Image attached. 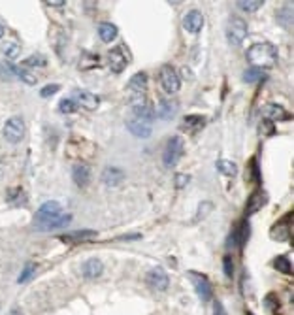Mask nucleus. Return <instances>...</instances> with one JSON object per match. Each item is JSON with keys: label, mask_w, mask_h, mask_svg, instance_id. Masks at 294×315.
<instances>
[{"label": "nucleus", "mask_w": 294, "mask_h": 315, "mask_svg": "<svg viewBox=\"0 0 294 315\" xmlns=\"http://www.w3.org/2000/svg\"><path fill=\"white\" fill-rule=\"evenodd\" d=\"M247 61H249L253 68H272L277 63V49L275 45L268 42H260V44L251 45L247 49Z\"/></svg>", "instance_id": "1"}, {"label": "nucleus", "mask_w": 294, "mask_h": 315, "mask_svg": "<svg viewBox=\"0 0 294 315\" xmlns=\"http://www.w3.org/2000/svg\"><path fill=\"white\" fill-rule=\"evenodd\" d=\"M185 153V141L181 136H172L168 140L166 148H164V153H162V162L166 168H173L179 162V159Z\"/></svg>", "instance_id": "2"}, {"label": "nucleus", "mask_w": 294, "mask_h": 315, "mask_svg": "<svg viewBox=\"0 0 294 315\" xmlns=\"http://www.w3.org/2000/svg\"><path fill=\"white\" fill-rule=\"evenodd\" d=\"M247 33H249L247 23H245L242 17H232V19L228 21V25H226V40H228L232 45L242 44L243 40L247 38Z\"/></svg>", "instance_id": "3"}, {"label": "nucleus", "mask_w": 294, "mask_h": 315, "mask_svg": "<svg viewBox=\"0 0 294 315\" xmlns=\"http://www.w3.org/2000/svg\"><path fill=\"white\" fill-rule=\"evenodd\" d=\"M130 109H132L134 117H143V119H151V121H153L155 108L151 106L149 98H147L143 93L130 97Z\"/></svg>", "instance_id": "4"}, {"label": "nucleus", "mask_w": 294, "mask_h": 315, "mask_svg": "<svg viewBox=\"0 0 294 315\" xmlns=\"http://www.w3.org/2000/svg\"><path fill=\"white\" fill-rule=\"evenodd\" d=\"M160 85H162V89L166 91V93H170V95H173V93H178L179 87H181V79H179V74L175 72V68L170 65L162 66L160 68Z\"/></svg>", "instance_id": "5"}, {"label": "nucleus", "mask_w": 294, "mask_h": 315, "mask_svg": "<svg viewBox=\"0 0 294 315\" xmlns=\"http://www.w3.org/2000/svg\"><path fill=\"white\" fill-rule=\"evenodd\" d=\"M4 136H6L8 141L12 144H19L25 136V123L21 117H12L8 119L6 125H4Z\"/></svg>", "instance_id": "6"}, {"label": "nucleus", "mask_w": 294, "mask_h": 315, "mask_svg": "<svg viewBox=\"0 0 294 315\" xmlns=\"http://www.w3.org/2000/svg\"><path fill=\"white\" fill-rule=\"evenodd\" d=\"M127 129L136 136V138H149L153 132V121L143 119V117H132L127 121Z\"/></svg>", "instance_id": "7"}, {"label": "nucleus", "mask_w": 294, "mask_h": 315, "mask_svg": "<svg viewBox=\"0 0 294 315\" xmlns=\"http://www.w3.org/2000/svg\"><path fill=\"white\" fill-rule=\"evenodd\" d=\"M191 279L194 283V289L198 293L200 300L202 302H210L211 298H213V289H211V283L210 279L202 274H196V272H191Z\"/></svg>", "instance_id": "8"}, {"label": "nucleus", "mask_w": 294, "mask_h": 315, "mask_svg": "<svg viewBox=\"0 0 294 315\" xmlns=\"http://www.w3.org/2000/svg\"><path fill=\"white\" fill-rule=\"evenodd\" d=\"M61 215H64L63 206H61L58 202H55V200H49V202H44V204L40 206L34 221H49V219H57V217H61Z\"/></svg>", "instance_id": "9"}, {"label": "nucleus", "mask_w": 294, "mask_h": 315, "mask_svg": "<svg viewBox=\"0 0 294 315\" xmlns=\"http://www.w3.org/2000/svg\"><path fill=\"white\" fill-rule=\"evenodd\" d=\"M145 281H147V285L153 287V289L166 291L168 285H170V277H168V274L162 270V268H153V270H149Z\"/></svg>", "instance_id": "10"}, {"label": "nucleus", "mask_w": 294, "mask_h": 315, "mask_svg": "<svg viewBox=\"0 0 294 315\" xmlns=\"http://www.w3.org/2000/svg\"><path fill=\"white\" fill-rule=\"evenodd\" d=\"M128 65V53L125 51V47H115V49H111L109 51V68L111 72H123L127 68Z\"/></svg>", "instance_id": "11"}, {"label": "nucleus", "mask_w": 294, "mask_h": 315, "mask_svg": "<svg viewBox=\"0 0 294 315\" xmlns=\"http://www.w3.org/2000/svg\"><path fill=\"white\" fill-rule=\"evenodd\" d=\"M262 116L266 121L274 123V121H288L290 116H288V111L283 106L279 104H266L262 108Z\"/></svg>", "instance_id": "12"}, {"label": "nucleus", "mask_w": 294, "mask_h": 315, "mask_svg": "<svg viewBox=\"0 0 294 315\" xmlns=\"http://www.w3.org/2000/svg\"><path fill=\"white\" fill-rule=\"evenodd\" d=\"M183 26H185L187 33H191V34L200 33L202 26H204V15H202L198 10H191V12L183 17Z\"/></svg>", "instance_id": "13"}, {"label": "nucleus", "mask_w": 294, "mask_h": 315, "mask_svg": "<svg viewBox=\"0 0 294 315\" xmlns=\"http://www.w3.org/2000/svg\"><path fill=\"white\" fill-rule=\"evenodd\" d=\"M102 181L108 187H119L125 181V172L117 166H108L102 172Z\"/></svg>", "instance_id": "14"}, {"label": "nucleus", "mask_w": 294, "mask_h": 315, "mask_svg": "<svg viewBox=\"0 0 294 315\" xmlns=\"http://www.w3.org/2000/svg\"><path fill=\"white\" fill-rule=\"evenodd\" d=\"M72 221V215H61L57 219H49V221H34V226L38 231H55V228H61V226H66Z\"/></svg>", "instance_id": "15"}, {"label": "nucleus", "mask_w": 294, "mask_h": 315, "mask_svg": "<svg viewBox=\"0 0 294 315\" xmlns=\"http://www.w3.org/2000/svg\"><path fill=\"white\" fill-rule=\"evenodd\" d=\"M155 113H157V117L162 119V121H170V119L178 113V102H172V100H160V102L157 104Z\"/></svg>", "instance_id": "16"}, {"label": "nucleus", "mask_w": 294, "mask_h": 315, "mask_svg": "<svg viewBox=\"0 0 294 315\" xmlns=\"http://www.w3.org/2000/svg\"><path fill=\"white\" fill-rule=\"evenodd\" d=\"M72 180L76 181L77 187H87L91 181V168L83 162H79L72 168Z\"/></svg>", "instance_id": "17"}, {"label": "nucleus", "mask_w": 294, "mask_h": 315, "mask_svg": "<svg viewBox=\"0 0 294 315\" xmlns=\"http://www.w3.org/2000/svg\"><path fill=\"white\" fill-rule=\"evenodd\" d=\"M81 272H83V276L87 277V279H96V277H100L104 272L102 261H100V259H89V261H85Z\"/></svg>", "instance_id": "18"}, {"label": "nucleus", "mask_w": 294, "mask_h": 315, "mask_svg": "<svg viewBox=\"0 0 294 315\" xmlns=\"http://www.w3.org/2000/svg\"><path fill=\"white\" fill-rule=\"evenodd\" d=\"M74 100L77 102V106L81 104L87 109H95L100 104V98L96 97V95H93V93H87V91H76L74 93Z\"/></svg>", "instance_id": "19"}, {"label": "nucleus", "mask_w": 294, "mask_h": 315, "mask_svg": "<svg viewBox=\"0 0 294 315\" xmlns=\"http://www.w3.org/2000/svg\"><path fill=\"white\" fill-rule=\"evenodd\" d=\"M147 83H149V77H147L145 72H138V74H134V76L130 77V81H128V89L132 91L134 95H140V93H143V91L147 89Z\"/></svg>", "instance_id": "20"}, {"label": "nucleus", "mask_w": 294, "mask_h": 315, "mask_svg": "<svg viewBox=\"0 0 294 315\" xmlns=\"http://www.w3.org/2000/svg\"><path fill=\"white\" fill-rule=\"evenodd\" d=\"M96 236L98 234L95 231H76L61 236V240H64V242H93V240H96Z\"/></svg>", "instance_id": "21"}, {"label": "nucleus", "mask_w": 294, "mask_h": 315, "mask_svg": "<svg viewBox=\"0 0 294 315\" xmlns=\"http://www.w3.org/2000/svg\"><path fill=\"white\" fill-rule=\"evenodd\" d=\"M275 19H277V23L283 26V28H292V6L290 4H287V6H283L279 12H277V15H275Z\"/></svg>", "instance_id": "22"}, {"label": "nucleus", "mask_w": 294, "mask_h": 315, "mask_svg": "<svg viewBox=\"0 0 294 315\" xmlns=\"http://www.w3.org/2000/svg\"><path fill=\"white\" fill-rule=\"evenodd\" d=\"M98 34H100V38L104 40V42H113V40L117 38V26L113 25V23H100V26H98Z\"/></svg>", "instance_id": "23"}, {"label": "nucleus", "mask_w": 294, "mask_h": 315, "mask_svg": "<svg viewBox=\"0 0 294 315\" xmlns=\"http://www.w3.org/2000/svg\"><path fill=\"white\" fill-rule=\"evenodd\" d=\"M266 204V193H255L251 194L249 202H247V213H256L260 208Z\"/></svg>", "instance_id": "24"}, {"label": "nucleus", "mask_w": 294, "mask_h": 315, "mask_svg": "<svg viewBox=\"0 0 294 315\" xmlns=\"http://www.w3.org/2000/svg\"><path fill=\"white\" fill-rule=\"evenodd\" d=\"M217 170H219V172H221V174L228 176V178H234V176L238 174L236 162L226 161V159H221V161H217Z\"/></svg>", "instance_id": "25"}, {"label": "nucleus", "mask_w": 294, "mask_h": 315, "mask_svg": "<svg viewBox=\"0 0 294 315\" xmlns=\"http://www.w3.org/2000/svg\"><path fill=\"white\" fill-rule=\"evenodd\" d=\"M236 6L243 12H256L264 6V2L262 0H240V2H236Z\"/></svg>", "instance_id": "26"}, {"label": "nucleus", "mask_w": 294, "mask_h": 315, "mask_svg": "<svg viewBox=\"0 0 294 315\" xmlns=\"http://www.w3.org/2000/svg\"><path fill=\"white\" fill-rule=\"evenodd\" d=\"M274 266H275V270L283 272V274H290V272H292V264H290L287 255H279V257L274 261Z\"/></svg>", "instance_id": "27"}, {"label": "nucleus", "mask_w": 294, "mask_h": 315, "mask_svg": "<svg viewBox=\"0 0 294 315\" xmlns=\"http://www.w3.org/2000/svg\"><path fill=\"white\" fill-rule=\"evenodd\" d=\"M204 123L205 121L202 116H189L185 119V127L191 130V132H196V130H200L202 127H204Z\"/></svg>", "instance_id": "28"}, {"label": "nucleus", "mask_w": 294, "mask_h": 315, "mask_svg": "<svg viewBox=\"0 0 294 315\" xmlns=\"http://www.w3.org/2000/svg\"><path fill=\"white\" fill-rule=\"evenodd\" d=\"M76 109H77V102L74 98H63V100L58 102V111H61V113H66V116H68V113H74Z\"/></svg>", "instance_id": "29"}, {"label": "nucleus", "mask_w": 294, "mask_h": 315, "mask_svg": "<svg viewBox=\"0 0 294 315\" xmlns=\"http://www.w3.org/2000/svg\"><path fill=\"white\" fill-rule=\"evenodd\" d=\"M264 77V72L260 68H249V70L243 72V81H247V83H255L258 79H262Z\"/></svg>", "instance_id": "30"}, {"label": "nucleus", "mask_w": 294, "mask_h": 315, "mask_svg": "<svg viewBox=\"0 0 294 315\" xmlns=\"http://www.w3.org/2000/svg\"><path fill=\"white\" fill-rule=\"evenodd\" d=\"M34 272H36V266H34L32 263H28L25 266V270H23V274L19 276V279H17V281H19V283H26L32 276H34Z\"/></svg>", "instance_id": "31"}, {"label": "nucleus", "mask_w": 294, "mask_h": 315, "mask_svg": "<svg viewBox=\"0 0 294 315\" xmlns=\"http://www.w3.org/2000/svg\"><path fill=\"white\" fill-rule=\"evenodd\" d=\"M211 208H213V204L211 202H202L198 208V213H196V217H194V223H198L200 219H204L208 213L211 212Z\"/></svg>", "instance_id": "32"}, {"label": "nucleus", "mask_w": 294, "mask_h": 315, "mask_svg": "<svg viewBox=\"0 0 294 315\" xmlns=\"http://www.w3.org/2000/svg\"><path fill=\"white\" fill-rule=\"evenodd\" d=\"M17 77H21L28 85H36V81H38V77L34 76V74H31L28 70H17Z\"/></svg>", "instance_id": "33"}, {"label": "nucleus", "mask_w": 294, "mask_h": 315, "mask_svg": "<svg viewBox=\"0 0 294 315\" xmlns=\"http://www.w3.org/2000/svg\"><path fill=\"white\" fill-rule=\"evenodd\" d=\"M61 91V85L58 83H53V85H45L44 89L40 91V97L42 98H47V97H53L55 93H58Z\"/></svg>", "instance_id": "34"}, {"label": "nucleus", "mask_w": 294, "mask_h": 315, "mask_svg": "<svg viewBox=\"0 0 294 315\" xmlns=\"http://www.w3.org/2000/svg\"><path fill=\"white\" fill-rule=\"evenodd\" d=\"M47 61H45L42 55H32V57L25 59V66H45Z\"/></svg>", "instance_id": "35"}, {"label": "nucleus", "mask_w": 294, "mask_h": 315, "mask_svg": "<svg viewBox=\"0 0 294 315\" xmlns=\"http://www.w3.org/2000/svg\"><path fill=\"white\" fill-rule=\"evenodd\" d=\"M4 53H6L8 59H15L19 55V45L17 44H6L4 45Z\"/></svg>", "instance_id": "36"}, {"label": "nucleus", "mask_w": 294, "mask_h": 315, "mask_svg": "<svg viewBox=\"0 0 294 315\" xmlns=\"http://www.w3.org/2000/svg\"><path fill=\"white\" fill-rule=\"evenodd\" d=\"M223 266H224V274L228 277H232V274H234V263H232L230 255H226V257L223 259Z\"/></svg>", "instance_id": "37"}, {"label": "nucleus", "mask_w": 294, "mask_h": 315, "mask_svg": "<svg viewBox=\"0 0 294 315\" xmlns=\"http://www.w3.org/2000/svg\"><path fill=\"white\" fill-rule=\"evenodd\" d=\"M260 132H262L264 136H272L275 134V129H274V123H270L264 119L262 123H260Z\"/></svg>", "instance_id": "38"}, {"label": "nucleus", "mask_w": 294, "mask_h": 315, "mask_svg": "<svg viewBox=\"0 0 294 315\" xmlns=\"http://www.w3.org/2000/svg\"><path fill=\"white\" fill-rule=\"evenodd\" d=\"M213 315H228L221 300H215V304H213Z\"/></svg>", "instance_id": "39"}, {"label": "nucleus", "mask_w": 294, "mask_h": 315, "mask_svg": "<svg viewBox=\"0 0 294 315\" xmlns=\"http://www.w3.org/2000/svg\"><path fill=\"white\" fill-rule=\"evenodd\" d=\"M187 181H189V176H185V174H178V176H175V187H178V189H181V187L185 185Z\"/></svg>", "instance_id": "40"}, {"label": "nucleus", "mask_w": 294, "mask_h": 315, "mask_svg": "<svg viewBox=\"0 0 294 315\" xmlns=\"http://www.w3.org/2000/svg\"><path fill=\"white\" fill-rule=\"evenodd\" d=\"M45 4H47L49 8H63V6H66V2H51V0H49V2H45Z\"/></svg>", "instance_id": "41"}, {"label": "nucleus", "mask_w": 294, "mask_h": 315, "mask_svg": "<svg viewBox=\"0 0 294 315\" xmlns=\"http://www.w3.org/2000/svg\"><path fill=\"white\" fill-rule=\"evenodd\" d=\"M2 36H4V26L0 25V38H2Z\"/></svg>", "instance_id": "42"}, {"label": "nucleus", "mask_w": 294, "mask_h": 315, "mask_svg": "<svg viewBox=\"0 0 294 315\" xmlns=\"http://www.w3.org/2000/svg\"><path fill=\"white\" fill-rule=\"evenodd\" d=\"M245 315H253V313H251V311H247V313H245Z\"/></svg>", "instance_id": "43"}]
</instances>
